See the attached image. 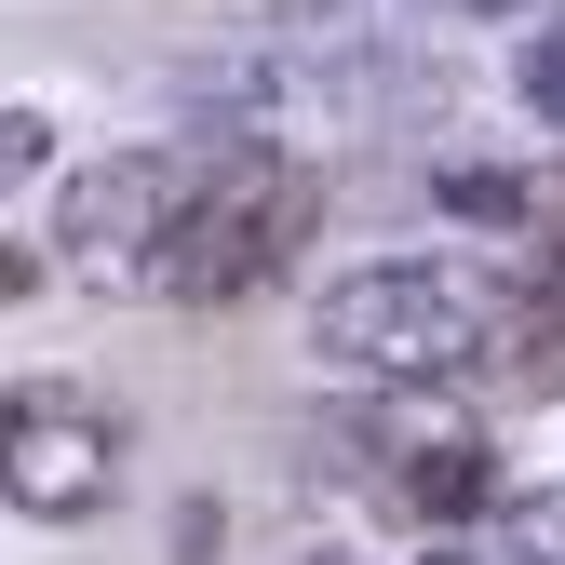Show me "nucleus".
<instances>
[{"label":"nucleus","mask_w":565,"mask_h":565,"mask_svg":"<svg viewBox=\"0 0 565 565\" xmlns=\"http://www.w3.org/2000/svg\"><path fill=\"white\" fill-rule=\"evenodd\" d=\"M323 216V189L310 162H282V149H189L175 162V202H162V243H149V297H189V310H216V297H256V282L310 243Z\"/></svg>","instance_id":"nucleus-1"},{"label":"nucleus","mask_w":565,"mask_h":565,"mask_svg":"<svg viewBox=\"0 0 565 565\" xmlns=\"http://www.w3.org/2000/svg\"><path fill=\"white\" fill-rule=\"evenodd\" d=\"M14 499L28 512H82V499H108V417H82V404H14Z\"/></svg>","instance_id":"nucleus-2"},{"label":"nucleus","mask_w":565,"mask_h":565,"mask_svg":"<svg viewBox=\"0 0 565 565\" xmlns=\"http://www.w3.org/2000/svg\"><path fill=\"white\" fill-rule=\"evenodd\" d=\"M484 377H499V391H565V282H499Z\"/></svg>","instance_id":"nucleus-3"},{"label":"nucleus","mask_w":565,"mask_h":565,"mask_svg":"<svg viewBox=\"0 0 565 565\" xmlns=\"http://www.w3.org/2000/svg\"><path fill=\"white\" fill-rule=\"evenodd\" d=\"M552 216H565V175H552Z\"/></svg>","instance_id":"nucleus-4"}]
</instances>
